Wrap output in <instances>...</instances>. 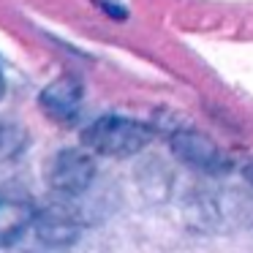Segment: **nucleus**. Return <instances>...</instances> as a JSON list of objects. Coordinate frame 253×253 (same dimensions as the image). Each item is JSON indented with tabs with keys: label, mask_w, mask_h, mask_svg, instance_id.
Listing matches in <instances>:
<instances>
[{
	"label": "nucleus",
	"mask_w": 253,
	"mask_h": 253,
	"mask_svg": "<svg viewBox=\"0 0 253 253\" xmlns=\"http://www.w3.org/2000/svg\"><path fill=\"white\" fill-rule=\"evenodd\" d=\"M245 180L253 185V164H251V166H245Z\"/></svg>",
	"instance_id": "obj_8"
},
{
	"label": "nucleus",
	"mask_w": 253,
	"mask_h": 253,
	"mask_svg": "<svg viewBox=\"0 0 253 253\" xmlns=\"http://www.w3.org/2000/svg\"><path fill=\"white\" fill-rule=\"evenodd\" d=\"M171 147H174V153L180 155L182 161L204 166V169H215V166L223 164L218 147H215L207 136H202V133H196V131H177L174 139H171Z\"/></svg>",
	"instance_id": "obj_6"
},
{
	"label": "nucleus",
	"mask_w": 253,
	"mask_h": 253,
	"mask_svg": "<svg viewBox=\"0 0 253 253\" xmlns=\"http://www.w3.org/2000/svg\"><path fill=\"white\" fill-rule=\"evenodd\" d=\"M3 93H6V79H3V74H0V98H3Z\"/></svg>",
	"instance_id": "obj_9"
},
{
	"label": "nucleus",
	"mask_w": 253,
	"mask_h": 253,
	"mask_svg": "<svg viewBox=\"0 0 253 253\" xmlns=\"http://www.w3.org/2000/svg\"><path fill=\"white\" fill-rule=\"evenodd\" d=\"M36 234L46 245H68L79 234V218L68 204H49L36 215Z\"/></svg>",
	"instance_id": "obj_4"
},
{
	"label": "nucleus",
	"mask_w": 253,
	"mask_h": 253,
	"mask_svg": "<svg viewBox=\"0 0 253 253\" xmlns=\"http://www.w3.org/2000/svg\"><path fill=\"white\" fill-rule=\"evenodd\" d=\"M30 223H36V210L28 193L14 188L0 191V248L14 245Z\"/></svg>",
	"instance_id": "obj_3"
},
{
	"label": "nucleus",
	"mask_w": 253,
	"mask_h": 253,
	"mask_svg": "<svg viewBox=\"0 0 253 253\" xmlns=\"http://www.w3.org/2000/svg\"><path fill=\"white\" fill-rule=\"evenodd\" d=\"M79 101H82V84L74 77H60L41 90L39 104L52 120H68L79 109Z\"/></svg>",
	"instance_id": "obj_5"
},
{
	"label": "nucleus",
	"mask_w": 253,
	"mask_h": 253,
	"mask_svg": "<svg viewBox=\"0 0 253 253\" xmlns=\"http://www.w3.org/2000/svg\"><path fill=\"white\" fill-rule=\"evenodd\" d=\"M93 174H95L93 158L87 153H79V150H63L46 166V182L57 193H66V196L82 193L93 182Z\"/></svg>",
	"instance_id": "obj_2"
},
{
	"label": "nucleus",
	"mask_w": 253,
	"mask_h": 253,
	"mask_svg": "<svg viewBox=\"0 0 253 253\" xmlns=\"http://www.w3.org/2000/svg\"><path fill=\"white\" fill-rule=\"evenodd\" d=\"M95 6H98V8H104V11L109 14L112 19H117V22L128 17V11H126V8H123V6H115V3H109V0H95Z\"/></svg>",
	"instance_id": "obj_7"
},
{
	"label": "nucleus",
	"mask_w": 253,
	"mask_h": 253,
	"mask_svg": "<svg viewBox=\"0 0 253 253\" xmlns=\"http://www.w3.org/2000/svg\"><path fill=\"white\" fill-rule=\"evenodd\" d=\"M84 144L93 147L101 155H115V158H126L133 155L150 142V128L131 117H101L95 120L87 131L82 133Z\"/></svg>",
	"instance_id": "obj_1"
}]
</instances>
